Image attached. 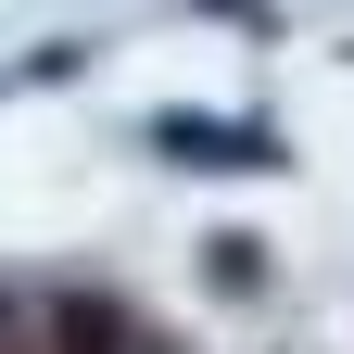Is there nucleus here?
I'll return each instance as SVG.
<instances>
[{"mask_svg": "<svg viewBox=\"0 0 354 354\" xmlns=\"http://www.w3.org/2000/svg\"><path fill=\"white\" fill-rule=\"evenodd\" d=\"M152 140H165L177 165H279V140H266V127H215V114H165Z\"/></svg>", "mask_w": 354, "mask_h": 354, "instance_id": "1", "label": "nucleus"}, {"mask_svg": "<svg viewBox=\"0 0 354 354\" xmlns=\"http://www.w3.org/2000/svg\"><path fill=\"white\" fill-rule=\"evenodd\" d=\"M64 354H140V342H127V317H114V304H64Z\"/></svg>", "mask_w": 354, "mask_h": 354, "instance_id": "2", "label": "nucleus"}]
</instances>
